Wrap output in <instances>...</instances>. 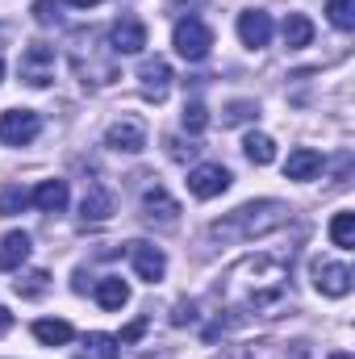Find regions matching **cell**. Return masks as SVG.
<instances>
[{
  "label": "cell",
  "mask_w": 355,
  "mask_h": 359,
  "mask_svg": "<svg viewBox=\"0 0 355 359\" xmlns=\"http://www.w3.org/2000/svg\"><path fill=\"white\" fill-rule=\"evenodd\" d=\"M230 188V172L222 168V163H196L192 172H188V192L196 196V201H213V196H222Z\"/></svg>",
  "instance_id": "52a82bcc"
},
{
  "label": "cell",
  "mask_w": 355,
  "mask_h": 359,
  "mask_svg": "<svg viewBox=\"0 0 355 359\" xmlns=\"http://www.w3.org/2000/svg\"><path fill=\"white\" fill-rule=\"evenodd\" d=\"M314 288L322 297H347L351 292V268L335 264V259H318L314 264Z\"/></svg>",
  "instance_id": "8fae6325"
},
{
  "label": "cell",
  "mask_w": 355,
  "mask_h": 359,
  "mask_svg": "<svg viewBox=\"0 0 355 359\" xmlns=\"http://www.w3.org/2000/svg\"><path fill=\"white\" fill-rule=\"evenodd\" d=\"M113 46L105 34H76V50H72V67L80 76L84 88H105L117 80V63H113Z\"/></svg>",
  "instance_id": "3957f363"
},
{
  "label": "cell",
  "mask_w": 355,
  "mask_h": 359,
  "mask_svg": "<svg viewBox=\"0 0 355 359\" xmlns=\"http://www.w3.org/2000/svg\"><path fill=\"white\" fill-rule=\"evenodd\" d=\"M126 255H130V264H134V271H138V280H147V284L163 280V271H168V255H163L159 247L134 238V243H126Z\"/></svg>",
  "instance_id": "9c48e42d"
},
{
  "label": "cell",
  "mask_w": 355,
  "mask_h": 359,
  "mask_svg": "<svg viewBox=\"0 0 355 359\" xmlns=\"http://www.w3.org/2000/svg\"><path fill=\"white\" fill-rule=\"evenodd\" d=\"M25 205H29V192H25L21 184H8V188L0 192V217H17Z\"/></svg>",
  "instance_id": "484cf974"
},
{
  "label": "cell",
  "mask_w": 355,
  "mask_h": 359,
  "mask_svg": "<svg viewBox=\"0 0 355 359\" xmlns=\"http://www.w3.org/2000/svg\"><path fill=\"white\" fill-rule=\"evenodd\" d=\"M67 4H76V8H92V4H100V0H67Z\"/></svg>",
  "instance_id": "836d02e7"
},
{
  "label": "cell",
  "mask_w": 355,
  "mask_h": 359,
  "mask_svg": "<svg viewBox=\"0 0 355 359\" xmlns=\"http://www.w3.org/2000/svg\"><path fill=\"white\" fill-rule=\"evenodd\" d=\"M142 217H147L151 226H155V222H159V226H176L180 205L163 192V188H147V192H142Z\"/></svg>",
  "instance_id": "5bb4252c"
},
{
  "label": "cell",
  "mask_w": 355,
  "mask_h": 359,
  "mask_svg": "<svg viewBox=\"0 0 355 359\" xmlns=\"http://www.w3.org/2000/svg\"><path fill=\"white\" fill-rule=\"evenodd\" d=\"M109 46H113V55H142V46H147V25H142L138 17H121V21L109 29Z\"/></svg>",
  "instance_id": "7c38bea8"
},
{
  "label": "cell",
  "mask_w": 355,
  "mask_h": 359,
  "mask_svg": "<svg viewBox=\"0 0 355 359\" xmlns=\"http://www.w3.org/2000/svg\"><path fill=\"white\" fill-rule=\"evenodd\" d=\"M351 8H355L351 0H330V4H326L330 25H335V29H343V34H347V29H355V13H351Z\"/></svg>",
  "instance_id": "83f0119b"
},
{
  "label": "cell",
  "mask_w": 355,
  "mask_h": 359,
  "mask_svg": "<svg viewBox=\"0 0 355 359\" xmlns=\"http://www.w3.org/2000/svg\"><path fill=\"white\" fill-rule=\"evenodd\" d=\"M29 234L25 230H13V234H4L0 238V271H17L25 259H29Z\"/></svg>",
  "instance_id": "e0dca14e"
},
{
  "label": "cell",
  "mask_w": 355,
  "mask_h": 359,
  "mask_svg": "<svg viewBox=\"0 0 355 359\" xmlns=\"http://www.w3.org/2000/svg\"><path fill=\"white\" fill-rule=\"evenodd\" d=\"M117 339L113 334H84V343H80V351H76V359H117Z\"/></svg>",
  "instance_id": "603a6c76"
},
{
  "label": "cell",
  "mask_w": 355,
  "mask_h": 359,
  "mask_svg": "<svg viewBox=\"0 0 355 359\" xmlns=\"http://www.w3.org/2000/svg\"><path fill=\"white\" fill-rule=\"evenodd\" d=\"M172 46H176L180 59L201 63V59L209 55V46H213V29H209L201 17H180L176 29H172Z\"/></svg>",
  "instance_id": "277c9868"
},
{
  "label": "cell",
  "mask_w": 355,
  "mask_h": 359,
  "mask_svg": "<svg viewBox=\"0 0 355 359\" xmlns=\"http://www.w3.org/2000/svg\"><path fill=\"white\" fill-rule=\"evenodd\" d=\"M72 322H63V318H42V322H34V339L38 343H46V347H63V343H72Z\"/></svg>",
  "instance_id": "7402d4cb"
},
{
  "label": "cell",
  "mask_w": 355,
  "mask_h": 359,
  "mask_svg": "<svg viewBox=\"0 0 355 359\" xmlns=\"http://www.w3.org/2000/svg\"><path fill=\"white\" fill-rule=\"evenodd\" d=\"M92 297H96L100 309H121V305L130 301V284H126L121 276H105V280H96Z\"/></svg>",
  "instance_id": "ffe728a7"
},
{
  "label": "cell",
  "mask_w": 355,
  "mask_h": 359,
  "mask_svg": "<svg viewBox=\"0 0 355 359\" xmlns=\"http://www.w3.org/2000/svg\"><path fill=\"white\" fill-rule=\"evenodd\" d=\"M17 76H21V84H29V88H46V84L55 80V46H46V42H29V46L21 50Z\"/></svg>",
  "instance_id": "5b68a950"
},
{
  "label": "cell",
  "mask_w": 355,
  "mask_h": 359,
  "mask_svg": "<svg viewBox=\"0 0 355 359\" xmlns=\"http://www.w3.org/2000/svg\"><path fill=\"white\" fill-rule=\"evenodd\" d=\"M180 121H184V130H188V134H201V130L209 126V109H205L201 100H188V104H184V113H180Z\"/></svg>",
  "instance_id": "f1b7e54d"
},
{
  "label": "cell",
  "mask_w": 355,
  "mask_h": 359,
  "mask_svg": "<svg viewBox=\"0 0 355 359\" xmlns=\"http://www.w3.org/2000/svg\"><path fill=\"white\" fill-rule=\"evenodd\" d=\"M0 76H4V67H0Z\"/></svg>",
  "instance_id": "d590c367"
},
{
  "label": "cell",
  "mask_w": 355,
  "mask_h": 359,
  "mask_svg": "<svg viewBox=\"0 0 355 359\" xmlns=\"http://www.w3.org/2000/svg\"><path fill=\"white\" fill-rule=\"evenodd\" d=\"M293 222V209L284 201H247L230 213H222L217 222H209V238L217 243H251V238H264V234H276L280 226Z\"/></svg>",
  "instance_id": "7a4b0ae2"
},
{
  "label": "cell",
  "mask_w": 355,
  "mask_h": 359,
  "mask_svg": "<svg viewBox=\"0 0 355 359\" xmlns=\"http://www.w3.org/2000/svg\"><path fill=\"white\" fill-rule=\"evenodd\" d=\"M42 130V117L34 109H8L0 113V142L4 147H29Z\"/></svg>",
  "instance_id": "8992f818"
},
{
  "label": "cell",
  "mask_w": 355,
  "mask_h": 359,
  "mask_svg": "<svg viewBox=\"0 0 355 359\" xmlns=\"http://www.w3.org/2000/svg\"><path fill=\"white\" fill-rule=\"evenodd\" d=\"M288 292V259L284 255H247L222 276V301L243 313H272Z\"/></svg>",
  "instance_id": "6da1fadb"
},
{
  "label": "cell",
  "mask_w": 355,
  "mask_h": 359,
  "mask_svg": "<svg viewBox=\"0 0 355 359\" xmlns=\"http://www.w3.org/2000/svg\"><path fill=\"white\" fill-rule=\"evenodd\" d=\"M272 17H267L264 8H247V13H239V38H243V46H251V50H264L267 42H272Z\"/></svg>",
  "instance_id": "4fadbf2b"
},
{
  "label": "cell",
  "mask_w": 355,
  "mask_h": 359,
  "mask_svg": "<svg viewBox=\"0 0 355 359\" xmlns=\"http://www.w3.org/2000/svg\"><path fill=\"white\" fill-rule=\"evenodd\" d=\"M243 151H247V159H251L255 168H267V163L276 159V142H272L267 134H255V130L247 134V142H243Z\"/></svg>",
  "instance_id": "cb8c5ba5"
},
{
  "label": "cell",
  "mask_w": 355,
  "mask_h": 359,
  "mask_svg": "<svg viewBox=\"0 0 355 359\" xmlns=\"http://www.w3.org/2000/svg\"><path fill=\"white\" fill-rule=\"evenodd\" d=\"M330 359H355V355H351V351H335Z\"/></svg>",
  "instance_id": "e575fe53"
},
{
  "label": "cell",
  "mask_w": 355,
  "mask_h": 359,
  "mask_svg": "<svg viewBox=\"0 0 355 359\" xmlns=\"http://www.w3.org/2000/svg\"><path fill=\"white\" fill-rule=\"evenodd\" d=\"M34 21L38 25H55L59 21V0H34Z\"/></svg>",
  "instance_id": "4dcf8cb0"
},
{
  "label": "cell",
  "mask_w": 355,
  "mask_h": 359,
  "mask_svg": "<svg viewBox=\"0 0 355 359\" xmlns=\"http://www.w3.org/2000/svg\"><path fill=\"white\" fill-rule=\"evenodd\" d=\"M318 172H322V155H318L314 147L288 151V159H284V176L288 180H314Z\"/></svg>",
  "instance_id": "ac0fdd59"
},
{
  "label": "cell",
  "mask_w": 355,
  "mask_h": 359,
  "mask_svg": "<svg viewBox=\"0 0 355 359\" xmlns=\"http://www.w3.org/2000/svg\"><path fill=\"white\" fill-rule=\"evenodd\" d=\"M80 217H84V222H109V217H113V192H109L105 184H88V188H84Z\"/></svg>",
  "instance_id": "9a60e30c"
},
{
  "label": "cell",
  "mask_w": 355,
  "mask_h": 359,
  "mask_svg": "<svg viewBox=\"0 0 355 359\" xmlns=\"http://www.w3.org/2000/svg\"><path fill=\"white\" fill-rule=\"evenodd\" d=\"M46 271H25L21 280H13V288H17V297H25V301H34V297H42L46 292Z\"/></svg>",
  "instance_id": "4316f807"
},
{
  "label": "cell",
  "mask_w": 355,
  "mask_h": 359,
  "mask_svg": "<svg viewBox=\"0 0 355 359\" xmlns=\"http://www.w3.org/2000/svg\"><path fill=\"white\" fill-rule=\"evenodd\" d=\"M29 205H38L42 213H63L67 209V180H42L29 192Z\"/></svg>",
  "instance_id": "2e32d148"
},
{
  "label": "cell",
  "mask_w": 355,
  "mask_h": 359,
  "mask_svg": "<svg viewBox=\"0 0 355 359\" xmlns=\"http://www.w3.org/2000/svg\"><path fill=\"white\" fill-rule=\"evenodd\" d=\"M8 326H13V313H8V309H4V305H0V334H4V330H8Z\"/></svg>",
  "instance_id": "d6a6232c"
},
{
  "label": "cell",
  "mask_w": 355,
  "mask_h": 359,
  "mask_svg": "<svg viewBox=\"0 0 355 359\" xmlns=\"http://www.w3.org/2000/svg\"><path fill=\"white\" fill-rule=\"evenodd\" d=\"M330 243L343 247V251H351L355 247V213L351 209H343V213L330 217Z\"/></svg>",
  "instance_id": "d4e9b609"
},
{
  "label": "cell",
  "mask_w": 355,
  "mask_h": 359,
  "mask_svg": "<svg viewBox=\"0 0 355 359\" xmlns=\"http://www.w3.org/2000/svg\"><path fill=\"white\" fill-rule=\"evenodd\" d=\"M105 147L109 151H121V155H138L147 147V126L138 117H121L105 130Z\"/></svg>",
  "instance_id": "ba28073f"
},
{
  "label": "cell",
  "mask_w": 355,
  "mask_h": 359,
  "mask_svg": "<svg viewBox=\"0 0 355 359\" xmlns=\"http://www.w3.org/2000/svg\"><path fill=\"white\" fill-rule=\"evenodd\" d=\"M142 330H147V318H138V322H130V326L121 330V339H117V343H134V339H138Z\"/></svg>",
  "instance_id": "1f68e13d"
},
{
  "label": "cell",
  "mask_w": 355,
  "mask_h": 359,
  "mask_svg": "<svg viewBox=\"0 0 355 359\" xmlns=\"http://www.w3.org/2000/svg\"><path fill=\"white\" fill-rule=\"evenodd\" d=\"M138 88L147 100H168V92H172V67H168V59H142V67H138Z\"/></svg>",
  "instance_id": "30bf717a"
},
{
  "label": "cell",
  "mask_w": 355,
  "mask_h": 359,
  "mask_svg": "<svg viewBox=\"0 0 355 359\" xmlns=\"http://www.w3.org/2000/svg\"><path fill=\"white\" fill-rule=\"evenodd\" d=\"M251 117H260V104H255V100H234L222 121H226V126H243V121H251Z\"/></svg>",
  "instance_id": "f546056e"
},
{
  "label": "cell",
  "mask_w": 355,
  "mask_h": 359,
  "mask_svg": "<svg viewBox=\"0 0 355 359\" xmlns=\"http://www.w3.org/2000/svg\"><path fill=\"white\" fill-rule=\"evenodd\" d=\"M314 42V21L305 17V13H288L284 17V46L288 50H301V46H309Z\"/></svg>",
  "instance_id": "44dd1931"
},
{
  "label": "cell",
  "mask_w": 355,
  "mask_h": 359,
  "mask_svg": "<svg viewBox=\"0 0 355 359\" xmlns=\"http://www.w3.org/2000/svg\"><path fill=\"white\" fill-rule=\"evenodd\" d=\"M209 359H276V343L272 339H247V343H230Z\"/></svg>",
  "instance_id": "d6986e66"
}]
</instances>
